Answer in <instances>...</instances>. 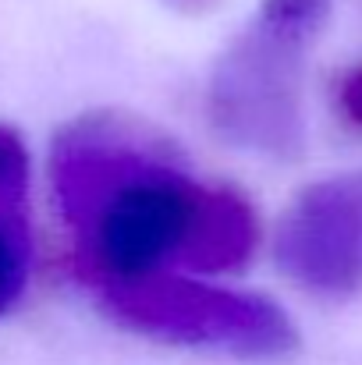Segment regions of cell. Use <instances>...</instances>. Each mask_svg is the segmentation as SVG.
<instances>
[{"mask_svg":"<svg viewBox=\"0 0 362 365\" xmlns=\"http://www.w3.org/2000/svg\"><path fill=\"white\" fill-rule=\"evenodd\" d=\"M50 185L71 269L93 294L178 262L206 188L160 131L121 114L64 124L50 149Z\"/></svg>","mask_w":362,"mask_h":365,"instance_id":"1","label":"cell"},{"mask_svg":"<svg viewBox=\"0 0 362 365\" xmlns=\"http://www.w3.org/2000/svg\"><path fill=\"white\" fill-rule=\"evenodd\" d=\"M96 302L118 327L164 344L238 359H284L298 348L291 319L270 298L203 284L174 269L114 284Z\"/></svg>","mask_w":362,"mask_h":365,"instance_id":"3","label":"cell"},{"mask_svg":"<svg viewBox=\"0 0 362 365\" xmlns=\"http://www.w3.org/2000/svg\"><path fill=\"white\" fill-rule=\"evenodd\" d=\"M164 4H171V7H178L185 14H203V11H213L221 0H164Z\"/></svg>","mask_w":362,"mask_h":365,"instance_id":"9","label":"cell"},{"mask_svg":"<svg viewBox=\"0 0 362 365\" xmlns=\"http://www.w3.org/2000/svg\"><path fill=\"white\" fill-rule=\"evenodd\" d=\"M281 273L327 302L362 294V170L306 185L277 227Z\"/></svg>","mask_w":362,"mask_h":365,"instance_id":"4","label":"cell"},{"mask_svg":"<svg viewBox=\"0 0 362 365\" xmlns=\"http://www.w3.org/2000/svg\"><path fill=\"white\" fill-rule=\"evenodd\" d=\"M338 107L348 118V124H356L362 131V64H356L352 71L341 75V82H338Z\"/></svg>","mask_w":362,"mask_h":365,"instance_id":"8","label":"cell"},{"mask_svg":"<svg viewBox=\"0 0 362 365\" xmlns=\"http://www.w3.org/2000/svg\"><path fill=\"white\" fill-rule=\"evenodd\" d=\"M331 0H263L256 21L221 53L206 110L217 135L241 149L291 160L306 145V50L327 21Z\"/></svg>","mask_w":362,"mask_h":365,"instance_id":"2","label":"cell"},{"mask_svg":"<svg viewBox=\"0 0 362 365\" xmlns=\"http://www.w3.org/2000/svg\"><path fill=\"white\" fill-rule=\"evenodd\" d=\"M29 277V235L0 227V316L21 298Z\"/></svg>","mask_w":362,"mask_h":365,"instance_id":"7","label":"cell"},{"mask_svg":"<svg viewBox=\"0 0 362 365\" xmlns=\"http://www.w3.org/2000/svg\"><path fill=\"white\" fill-rule=\"evenodd\" d=\"M256 245L259 220L252 202L228 185H206L178 262L199 273H238Z\"/></svg>","mask_w":362,"mask_h":365,"instance_id":"5","label":"cell"},{"mask_svg":"<svg viewBox=\"0 0 362 365\" xmlns=\"http://www.w3.org/2000/svg\"><path fill=\"white\" fill-rule=\"evenodd\" d=\"M0 227L29 235V149L7 124H0Z\"/></svg>","mask_w":362,"mask_h":365,"instance_id":"6","label":"cell"}]
</instances>
